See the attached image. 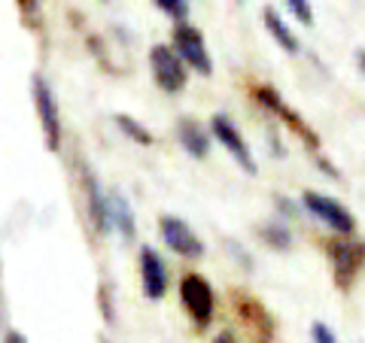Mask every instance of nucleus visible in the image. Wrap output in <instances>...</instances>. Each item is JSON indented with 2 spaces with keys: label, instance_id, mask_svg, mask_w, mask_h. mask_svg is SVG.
I'll use <instances>...</instances> for the list:
<instances>
[{
  "label": "nucleus",
  "instance_id": "6ab92c4d",
  "mask_svg": "<svg viewBox=\"0 0 365 343\" xmlns=\"http://www.w3.org/2000/svg\"><path fill=\"white\" fill-rule=\"evenodd\" d=\"M287 6H289V13L302 21V25H314V9L307 0H287Z\"/></svg>",
  "mask_w": 365,
  "mask_h": 343
},
{
  "label": "nucleus",
  "instance_id": "9b49d317",
  "mask_svg": "<svg viewBox=\"0 0 365 343\" xmlns=\"http://www.w3.org/2000/svg\"><path fill=\"white\" fill-rule=\"evenodd\" d=\"M256 100H259V104L262 107H268L271 112H277V116L283 119V122H287L289 125V128L295 131V134H299V137H304V140L307 143H311L314 146V149H317V146H319V140H317V134L311 131V128H307V125L302 122V116H299V112H292L287 104H283V100H280V95H277V91H274V88H268V85H262V88H256Z\"/></svg>",
  "mask_w": 365,
  "mask_h": 343
},
{
  "label": "nucleus",
  "instance_id": "a211bd4d",
  "mask_svg": "<svg viewBox=\"0 0 365 343\" xmlns=\"http://www.w3.org/2000/svg\"><path fill=\"white\" fill-rule=\"evenodd\" d=\"M153 4L162 9V13H168L174 21H186L189 19V0H153Z\"/></svg>",
  "mask_w": 365,
  "mask_h": 343
},
{
  "label": "nucleus",
  "instance_id": "ddd939ff",
  "mask_svg": "<svg viewBox=\"0 0 365 343\" xmlns=\"http://www.w3.org/2000/svg\"><path fill=\"white\" fill-rule=\"evenodd\" d=\"M177 137H180V146L192 158H207V152H210V137H207V128H204L198 119H192V116L180 119Z\"/></svg>",
  "mask_w": 365,
  "mask_h": 343
},
{
  "label": "nucleus",
  "instance_id": "b1692460",
  "mask_svg": "<svg viewBox=\"0 0 365 343\" xmlns=\"http://www.w3.org/2000/svg\"><path fill=\"white\" fill-rule=\"evenodd\" d=\"M319 167H323V170H326V174H332V176H338V170H335L332 164H329V162H323V158H319Z\"/></svg>",
  "mask_w": 365,
  "mask_h": 343
},
{
  "label": "nucleus",
  "instance_id": "f3484780",
  "mask_svg": "<svg viewBox=\"0 0 365 343\" xmlns=\"http://www.w3.org/2000/svg\"><path fill=\"white\" fill-rule=\"evenodd\" d=\"M116 125H119V131H122L125 137H131L134 143H140V146H153V134L146 131L137 119H131V116H125V112H119V116H116Z\"/></svg>",
  "mask_w": 365,
  "mask_h": 343
},
{
  "label": "nucleus",
  "instance_id": "4be33fe9",
  "mask_svg": "<svg viewBox=\"0 0 365 343\" xmlns=\"http://www.w3.org/2000/svg\"><path fill=\"white\" fill-rule=\"evenodd\" d=\"M213 343H237V337L232 334V331H222V334H220V337H216Z\"/></svg>",
  "mask_w": 365,
  "mask_h": 343
},
{
  "label": "nucleus",
  "instance_id": "5701e85b",
  "mask_svg": "<svg viewBox=\"0 0 365 343\" xmlns=\"http://www.w3.org/2000/svg\"><path fill=\"white\" fill-rule=\"evenodd\" d=\"M16 4H19L21 9H25V13H31V9L37 6V0H16Z\"/></svg>",
  "mask_w": 365,
  "mask_h": 343
},
{
  "label": "nucleus",
  "instance_id": "1a4fd4ad",
  "mask_svg": "<svg viewBox=\"0 0 365 343\" xmlns=\"http://www.w3.org/2000/svg\"><path fill=\"white\" fill-rule=\"evenodd\" d=\"M140 283H143V295L150 301L165 298V292H168V265H165V258L150 246L140 249Z\"/></svg>",
  "mask_w": 365,
  "mask_h": 343
},
{
  "label": "nucleus",
  "instance_id": "20e7f679",
  "mask_svg": "<svg viewBox=\"0 0 365 343\" xmlns=\"http://www.w3.org/2000/svg\"><path fill=\"white\" fill-rule=\"evenodd\" d=\"M174 52L180 55L182 61H186L192 70L201 73V76H210L213 73V61L207 55V43H204V33L198 28L186 25V21H180L174 28Z\"/></svg>",
  "mask_w": 365,
  "mask_h": 343
},
{
  "label": "nucleus",
  "instance_id": "aec40b11",
  "mask_svg": "<svg viewBox=\"0 0 365 343\" xmlns=\"http://www.w3.org/2000/svg\"><path fill=\"white\" fill-rule=\"evenodd\" d=\"M311 337H314V343H338L335 331L329 328V325H323V322H314V328H311Z\"/></svg>",
  "mask_w": 365,
  "mask_h": 343
},
{
  "label": "nucleus",
  "instance_id": "0eeeda50",
  "mask_svg": "<svg viewBox=\"0 0 365 343\" xmlns=\"http://www.w3.org/2000/svg\"><path fill=\"white\" fill-rule=\"evenodd\" d=\"M210 128H213V134H216V140H220L225 149L232 152L235 162L244 167V174H256V158H253V152H250L244 134L237 131V125L228 119V116H213Z\"/></svg>",
  "mask_w": 365,
  "mask_h": 343
},
{
  "label": "nucleus",
  "instance_id": "4468645a",
  "mask_svg": "<svg viewBox=\"0 0 365 343\" xmlns=\"http://www.w3.org/2000/svg\"><path fill=\"white\" fill-rule=\"evenodd\" d=\"M107 219H110V228H116L125 240H134V231H137L134 210L128 207V201H125L119 191L107 194Z\"/></svg>",
  "mask_w": 365,
  "mask_h": 343
},
{
  "label": "nucleus",
  "instance_id": "f03ea898",
  "mask_svg": "<svg viewBox=\"0 0 365 343\" xmlns=\"http://www.w3.org/2000/svg\"><path fill=\"white\" fill-rule=\"evenodd\" d=\"M150 67L155 85L168 91V95H177V91L186 88V67H182V58L174 52V46H162V43L153 46Z\"/></svg>",
  "mask_w": 365,
  "mask_h": 343
},
{
  "label": "nucleus",
  "instance_id": "7ed1b4c3",
  "mask_svg": "<svg viewBox=\"0 0 365 343\" xmlns=\"http://www.w3.org/2000/svg\"><path fill=\"white\" fill-rule=\"evenodd\" d=\"M329 258H332V268H335V285L338 289H350L365 261V243L350 237H338L329 243Z\"/></svg>",
  "mask_w": 365,
  "mask_h": 343
},
{
  "label": "nucleus",
  "instance_id": "f257e3e1",
  "mask_svg": "<svg viewBox=\"0 0 365 343\" xmlns=\"http://www.w3.org/2000/svg\"><path fill=\"white\" fill-rule=\"evenodd\" d=\"M31 95H34V110H37L46 146H49L52 152H58V146H61V110H58V100H55V91L37 73L31 79Z\"/></svg>",
  "mask_w": 365,
  "mask_h": 343
},
{
  "label": "nucleus",
  "instance_id": "9d476101",
  "mask_svg": "<svg viewBox=\"0 0 365 343\" xmlns=\"http://www.w3.org/2000/svg\"><path fill=\"white\" fill-rule=\"evenodd\" d=\"M237 313H241L244 325L250 328V334L256 337V343H274V319L256 298L237 295Z\"/></svg>",
  "mask_w": 365,
  "mask_h": 343
},
{
  "label": "nucleus",
  "instance_id": "2eb2a0df",
  "mask_svg": "<svg viewBox=\"0 0 365 343\" xmlns=\"http://www.w3.org/2000/svg\"><path fill=\"white\" fill-rule=\"evenodd\" d=\"M262 19H265V28H268V33L274 40L280 43V49H287L289 55H295L299 52V37H295V33L289 31V25L287 21H283L280 16H277V9H265V13H262Z\"/></svg>",
  "mask_w": 365,
  "mask_h": 343
},
{
  "label": "nucleus",
  "instance_id": "393cba45",
  "mask_svg": "<svg viewBox=\"0 0 365 343\" xmlns=\"http://www.w3.org/2000/svg\"><path fill=\"white\" fill-rule=\"evenodd\" d=\"M359 67H362V73H365V52H359Z\"/></svg>",
  "mask_w": 365,
  "mask_h": 343
},
{
  "label": "nucleus",
  "instance_id": "423d86ee",
  "mask_svg": "<svg viewBox=\"0 0 365 343\" xmlns=\"http://www.w3.org/2000/svg\"><path fill=\"white\" fill-rule=\"evenodd\" d=\"M180 298H182V307L189 310V316L195 319L198 328L210 325V319H213V289H210L207 280L198 277V273H189V277H182V283H180Z\"/></svg>",
  "mask_w": 365,
  "mask_h": 343
},
{
  "label": "nucleus",
  "instance_id": "6e6552de",
  "mask_svg": "<svg viewBox=\"0 0 365 343\" xmlns=\"http://www.w3.org/2000/svg\"><path fill=\"white\" fill-rule=\"evenodd\" d=\"M162 237H165V243L182 258H201L204 255V243L198 240V234L182 219H177V216H165L162 219Z\"/></svg>",
  "mask_w": 365,
  "mask_h": 343
},
{
  "label": "nucleus",
  "instance_id": "39448f33",
  "mask_svg": "<svg viewBox=\"0 0 365 343\" xmlns=\"http://www.w3.org/2000/svg\"><path fill=\"white\" fill-rule=\"evenodd\" d=\"M302 204L304 210L314 216V219L326 222L332 231L338 234H353V228H356V219H353V213L347 207H341L338 201H332L329 194H319V191H304L302 194Z\"/></svg>",
  "mask_w": 365,
  "mask_h": 343
},
{
  "label": "nucleus",
  "instance_id": "a878e982",
  "mask_svg": "<svg viewBox=\"0 0 365 343\" xmlns=\"http://www.w3.org/2000/svg\"><path fill=\"white\" fill-rule=\"evenodd\" d=\"M101 343H107V340H101Z\"/></svg>",
  "mask_w": 365,
  "mask_h": 343
},
{
  "label": "nucleus",
  "instance_id": "412c9836",
  "mask_svg": "<svg viewBox=\"0 0 365 343\" xmlns=\"http://www.w3.org/2000/svg\"><path fill=\"white\" fill-rule=\"evenodd\" d=\"M4 343H28V340H25V334H19V331H9Z\"/></svg>",
  "mask_w": 365,
  "mask_h": 343
},
{
  "label": "nucleus",
  "instance_id": "dca6fc26",
  "mask_svg": "<svg viewBox=\"0 0 365 343\" xmlns=\"http://www.w3.org/2000/svg\"><path fill=\"white\" fill-rule=\"evenodd\" d=\"M262 240H265L268 246H274V249H283V253H287V249L292 246V234H289V228L283 225L280 219L277 222H268V225H262Z\"/></svg>",
  "mask_w": 365,
  "mask_h": 343
},
{
  "label": "nucleus",
  "instance_id": "f8f14e48",
  "mask_svg": "<svg viewBox=\"0 0 365 343\" xmlns=\"http://www.w3.org/2000/svg\"><path fill=\"white\" fill-rule=\"evenodd\" d=\"M83 186H86V201H88V216L91 222H95V228L101 234L110 231V219H107V191L101 189L98 176L91 174L88 167H83Z\"/></svg>",
  "mask_w": 365,
  "mask_h": 343
}]
</instances>
